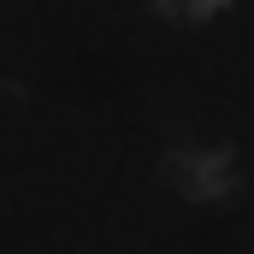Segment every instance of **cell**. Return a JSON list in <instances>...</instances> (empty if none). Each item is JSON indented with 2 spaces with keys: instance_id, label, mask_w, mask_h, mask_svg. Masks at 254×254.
Instances as JSON below:
<instances>
[{
  "instance_id": "6da1fadb",
  "label": "cell",
  "mask_w": 254,
  "mask_h": 254,
  "mask_svg": "<svg viewBox=\"0 0 254 254\" xmlns=\"http://www.w3.org/2000/svg\"><path fill=\"white\" fill-rule=\"evenodd\" d=\"M154 178L160 190L184 207H219L243 190V154L231 142H166L160 160H154Z\"/></svg>"
},
{
  "instance_id": "7a4b0ae2",
  "label": "cell",
  "mask_w": 254,
  "mask_h": 254,
  "mask_svg": "<svg viewBox=\"0 0 254 254\" xmlns=\"http://www.w3.org/2000/svg\"><path fill=\"white\" fill-rule=\"evenodd\" d=\"M160 18H172V24H213V18H225L237 0H148Z\"/></svg>"
}]
</instances>
